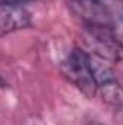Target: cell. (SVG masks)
<instances>
[{
	"label": "cell",
	"mask_w": 123,
	"mask_h": 125,
	"mask_svg": "<svg viewBox=\"0 0 123 125\" xmlns=\"http://www.w3.org/2000/svg\"><path fill=\"white\" fill-rule=\"evenodd\" d=\"M88 125H101V124H98V122H90Z\"/></svg>",
	"instance_id": "cell-3"
},
{
	"label": "cell",
	"mask_w": 123,
	"mask_h": 125,
	"mask_svg": "<svg viewBox=\"0 0 123 125\" xmlns=\"http://www.w3.org/2000/svg\"><path fill=\"white\" fill-rule=\"evenodd\" d=\"M29 25V13L23 4H4L1 3V32L3 35Z\"/></svg>",
	"instance_id": "cell-2"
},
{
	"label": "cell",
	"mask_w": 123,
	"mask_h": 125,
	"mask_svg": "<svg viewBox=\"0 0 123 125\" xmlns=\"http://www.w3.org/2000/svg\"><path fill=\"white\" fill-rule=\"evenodd\" d=\"M62 73L84 94L93 97L98 92L93 68V60L83 50L75 48L68 54V57L62 62Z\"/></svg>",
	"instance_id": "cell-1"
}]
</instances>
